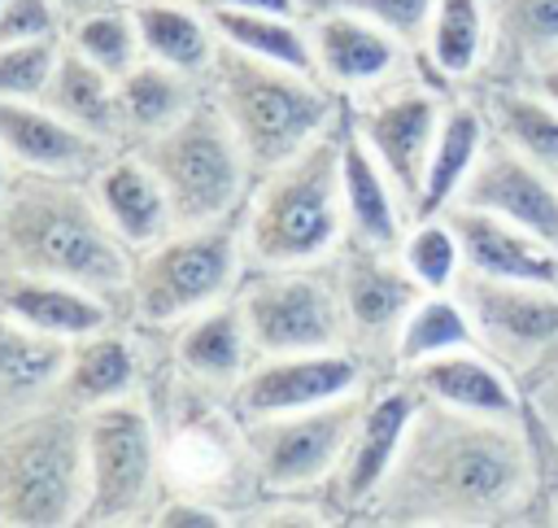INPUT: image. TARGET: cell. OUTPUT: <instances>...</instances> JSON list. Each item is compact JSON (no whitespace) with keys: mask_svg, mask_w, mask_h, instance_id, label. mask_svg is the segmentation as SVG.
<instances>
[{"mask_svg":"<svg viewBox=\"0 0 558 528\" xmlns=\"http://www.w3.org/2000/svg\"><path fill=\"white\" fill-rule=\"evenodd\" d=\"M231 297L240 305V319L257 358L349 349L336 257L305 262V266H244Z\"/></svg>","mask_w":558,"mask_h":528,"instance_id":"9","label":"cell"},{"mask_svg":"<svg viewBox=\"0 0 558 528\" xmlns=\"http://www.w3.org/2000/svg\"><path fill=\"white\" fill-rule=\"evenodd\" d=\"M445 218L453 223V231L462 240L466 271L558 288V249L545 244L541 236L523 231L519 223H510L501 214L475 209V205H449Z\"/></svg>","mask_w":558,"mask_h":528,"instance_id":"23","label":"cell"},{"mask_svg":"<svg viewBox=\"0 0 558 528\" xmlns=\"http://www.w3.org/2000/svg\"><path fill=\"white\" fill-rule=\"evenodd\" d=\"M475 345V327H471V314L466 305L458 301V292H423L414 301V310L405 314L401 323V336H397V371L423 362V358H436V353H449V349H466Z\"/></svg>","mask_w":558,"mask_h":528,"instance_id":"36","label":"cell"},{"mask_svg":"<svg viewBox=\"0 0 558 528\" xmlns=\"http://www.w3.org/2000/svg\"><path fill=\"white\" fill-rule=\"evenodd\" d=\"M131 17L140 26L144 57H157L187 74H205L218 35L196 0H135Z\"/></svg>","mask_w":558,"mask_h":528,"instance_id":"34","label":"cell"},{"mask_svg":"<svg viewBox=\"0 0 558 528\" xmlns=\"http://www.w3.org/2000/svg\"><path fill=\"white\" fill-rule=\"evenodd\" d=\"M153 524L157 528H222V524H235L222 506L205 502V497H192V493H166L161 506L153 511Z\"/></svg>","mask_w":558,"mask_h":528,"instance_id":"42","label":"cell"},{"mask_svg":"<svg viewBox=\"0 0 558 528\" xmlns=\"http://www.w3.org/2000/svg\"><path fill=\"white\" fill-rule=\"evenodd\" d=\"M488 4L484 0H436L432 9V26L423 39V70L427 79L440 83H475L484 61H488Z\"/></svg>","mask_w":558,"mask_h":528,"instance_id":"33","label":"cell"},{"mask_svg":"<svg viewBox=\"0 0 558 528\" xmlns=\"http://www.w3.org/2000/svg\"><path fill=\"white\" fill-rule=\"evenodd\" d=\"M65 35L57 0H0V44H31Z\"/></svg>","mask_w":558,"mask_h":528,"instance_id":"41","label":"cell"},{"mask_svg":"<svg viewBox=\"0 0 558 528\" xmlns=\"http://www.w3.org/2000/svg\"><path fill=\"white\" fill-rule=\"evenodd\" d=\"M488 113L480 105V96H453L445 100L436 140H432V157H427V175H423V192H418V209L414 218H432L445 214L462 183L471 179L484 144H488Z\"/></svg>","mask_w":558,"mask_h":528,"instance_id":"28","label":"cell"},{"mask_svg":"<svg viewBox=\"0 0 558 528\" xmlns=\"http://www.w3.org/2000/svg\"><path fill=\"white\" fill-rule=\"evenodd\" d=\"M61 39H31V44H0V96L35 100L52 74V61L61 52Z\"/></svg>","mask_w":558,"mask_h":528,"instance_id":"40","label":"cell"},{"mask_svg":"<svg viewBox=\"0 0 558 528\" xmlns=\"http://www.w3.org/2000/svg\"><path fill=\"white\" fill-rule=\"evenodd\" d=\"M366 393H371V384L357 393H344L336 401H318L305 410H283V415L240 423L257 489L270 497H305V493L327 489V480L336 476V467L344 458L353 423L366 406Z\"/></svg>","mask_w":558,"mask_h":528,"instance_id":"10","label":"cell"},{"mask_svg":"<svg viewBox=\"0 0 558 528\" xmlns=\"http://www.w3.org/2000/svg\"><path fill=\"white\" fill-rule=\"evenodd\" d=\"M453 292L471 314L475 345L493 353L523 393L558 367V288L493 279L462 266Z\"/></svg>","mask_w":558,"mask_h":528,"instance_id":"11","label":"cell"},{"mask_svg":"<svg viewBox=\"0 0 558 528\" xmlns=\"http://www.w3.org/2000/svg\"><path fill=\"white\" fill-rule=\"evenodd\" d=\"M0 148L13 166L65 175V179H92L118 148L78 131L61 113H52L44 100H13L0 96Z\"/></svg>","mask_w":558,"mask_h":528,"instance_id":"19","label":"cell"},{"mask_svg":"<svg viewBox=\"0 0 558 528\" xmlns=\"http://www.w3.org/2000/svg\"><path fill=\"white\" fill-rule=\"evenodd\" d=\"M205 96V79L187 74L179 65H166L157 57H140L118 79V122H122V148L140 144L144 135L170 127Z\"/></svg>","mask_w":558,"mask_h":528,"instance_id":"30","label":"cell"},{"mask_svg":"<svg viewBox=\"0 0 558 528\" xmlns=\"http://www.w3.org/2000/svg\"><path fill=\"white\" fill-rule=\"evenodd\" d=\"M423 397L466 410V415H484V419H527V393L523 384L480 345L466 349H449L436 358H423L414 367L401 371Z\"/></svg>","mask_w":558,"mask_h":528,"instance_id":"20","label":"cell"},{"mask_svg":"<svg viewBox=\"0 0 558 528\" xmlns=\"http://www.w3.org/2000/svg\"><path fill=\"white\" fill-rule=\"evenodd\" d=\"M105 223L140 253L174 231V209L161 188V179L148 170V161L131 148H118L92 179H87Z\"/></svg>","mask_w":558,"mask_h":528,"instance_id":"24","label":"cell"},{"mask_svg":"<svg viewBox=\"0 0 558 528\" xmlns=\"http://www.w3.org/2000/svg\"><path fill=\"white\" fill-rule=\"evenodd\" d=\"M0 314H9L13 323H22L39 336H57V340H74L83 332L113 323V305L105 297H96L70 279L22 275V271L0 275Z\"/></svg>","mask_w":558,"mask_h":528,"instance_id":"26","label":"cell"},{"mask_svg":"<svg viewBox=\"0 0 558 528\" xmlns=\"http://www.w3.org/2000/svg\"><path fill=\"white\" fill-rule=\"evenodd\" d=\"M488 131L532 166L558 175V105L527 83H480Z\"/></svg>","mask_w":558,"mask_h":528,"instance_id":"32","label":"cell"},{"mask_svg":"<svg viewBox=\"0 0 558 528\" xmlns=\"http://www.w3.org/2000/svg\"><path fill=\"white\" fill-rule=\"evenodd\" d=\"M9 179H13V161H9V153L0 148V201H4V192H9Z\"/></svg>","mask_w":558,"mask_h":528,"instance_id":"47","label":"cell"},{"mask_svg":"<svg viewBox=\"0 0 558 528\" xmlns=\"http://www.w3.org/2000/svg\"><path fill=\"white\" fill-rule=\"evenodd\" d=\"M340 188H344V223L349 240L371 249H401L410 218V205L392 188L388 170L375 161L366 140L357 135L349 105H340Z\"/></svg>","mask_w":558,"mask_h":528,"instance_id":"21","label":"cell"},{"mask_svg":"<svg viewBox=\"0 0 558 528\" xmlns=\"http://www.w3.org/2000/svg\"><path fill=\"white\" fill-rule=\"evenodd\" d=\"M135 249L105 223L83 179L13 166L0 201V275H52L70 279L113 310L126 297Z\"/></svg>","mask_w":558,"mask_h":528,"instance_id":"2","label":"cell"},{"mask_svg":"<svg viewBox=\"0 0 558 528\" xmlns=\"http://www.w3.org/2000/svg\"><path fill=\"white\" fill-rule=\"evenodd\" d=\"M305 9H349V13H362V17L379 22L384 31H392L405 48L423 52L436 0H305Z\"/></svg>","mask_w":558,"mask_h":528,"instance_id":"39","label":"cell"},{"mask_svg":"<svg viewBox=\"0 0 558 528\" xmlns=\"http://www.w3.org/2000/svg\"><path fill=\"white\" fill-rule=\"evenodd\" d=\"M140 367H144V358L135 349L131 332L105 323V327L70 340L52 397L74 410H92V406L131 397L140 388Z\"/></svg>","mask_w":558,"mask_h":528,"instance_id":"25","label":"cell"},{"mask_svg":"<svg viewBox=\"0 0 558 528\" xmlns=\"http://www.w3.org/2000/svg\"><path fill=\"white\" fill-rule=\"evenodd\" d=\"M379 375L353 349H310V353H266L257 358L240 384L227 393V410L248 423L283 410H305L318 401H336L375 384Z\"/></svg>","mask_w":558,"mask_h":528,"instance_id":"14","label":"cell"},{"mask_svg":"<svg viewBox=\"0 0 558 528\" xmlns=\"http://www.w3.org/2000/svg\"><path fill=\"white\" fill-rule=\"evenodd\" d=\"M87 502V432L83 410L48 397L0 423V524L65 528Z\"/></svg>","mask_w":558,"mask_h":528,"instance_id":"5","label":"cell"},{"mask_svg":"<svg viewBox=\"0 0 558 528\" xmlns=\"http://www.w3.org/2000/svg\"><path fill=\"white\" fill-rule=\"evenodd\" d=\"M453 205H475V209L501 214L558 249V175L532 166L497 135H488V144Z\"/></svg>","mask_w":558,"mask_h":528,"instance_id":"18","label":"cell"},{"mask_svg":"<svg viewBox=\"0 0 558 528\" xmlns=\"http://www.w3.org/2000/svg\"><path fill=\"white\" fill-rule=\"evenodd\" d=\"M70 340L39 336L9 314H0V423L35 410L52 397L57 375L65 367Z\"/></svg>","mask_w":558,"mask_h":528,"instance_id":"31","label":"cell"},{"mask_svg":"<svg viewBox=\"0 0 558 528\" xmlns=\"http://www.w3.org/2000/svg\"><path fill=\"white\" fill-rule=\"evenodd\" d=\"M527 87H536L541 96H549V100L558 105V52H554L549 61H541V65L532 70V79H527Z\"/></svg>","mask_w":558,"mask_h":528,"instance_id":"45","label":"cell"},{"mask_svg":"<svg viewBox=\"0 0 558 528\" xmlns=\"http://www.w3.org/2000/svg\"><path fill=\"white\" fill-rule=\"evenodd\" d=\"M205 17H209L214 35L235 48L279 61V65H292V70H305V74H318L305 22L283 17V13H248V9H205Z\"/></svg>","mask_w":558,"mask_h":528,"instance_id":"35","label":"cell"},{"mask_svg":"<svg viewBox=\"0 0 558 528\" xmlns=\"http://www.w3.org/2000/svg\"><path fill=\"white\" fill-rule=\"evenodd\" d=\"M541 493V445L527 419H484L423 397L362 515L410 528H488L527 519Z\"/></svg>","mask_w":558,"mask_h":528,"instance_id":"1","label":"cell"},{"mask_svg":"<svg viewBox=\"0 0 558 528\" xmlns=\"http://www.w3.org/2000/svg\"><path fill=\"white\" fill-rule=\"evenodd\" d=\"M349 236L340 188V118L266 170L244 201V266H305Z\"/></svg>","mask_w":558,"mask_h":528,"instance_id":"4","label":"cell"},{"mask_svg":"<svg viewBox=\"0 0 558 528\" xmlns=\"http://www.w3.org/2000/svg\"><path fill=\"white\" fill-rule=\"evenodd\" d=\"M78 131L122 148V122H118V79L100 70L92 57H83L70 39H61V52L52 61V74L44 92L35 96Z\"/></svg>","mask_w":558,"mask_h":528,"instance_id":"29","label":"cell"},{"mask_svg":"<svg viewBox=\"0 0 558 528\" xmlns=\"http://www.w3.org/2000/svg\"><path fill=\"white\" fill-rule=\"evenodd\" d=\"M305 31H310V44H314L318 79L327 87H336L340 96H349V100L414 74L418 52L405 48L392 31H384L379 22H371L362 13L305 9Z\"/></svg>","mask_w":558,"mask_h":528,"instance_id":"16","label":"cell"},{"mask_svg":"<svg viewBox=\"0 0 558 528\" xmlns=\"http://www.w3.org/2000/svg\"><path fill=\"white\" fill-rule=\"evenodd\" d=\"M201 9H248V13H283L301 17V0H196Z\"/></svg>","mask_w":558,"mask_h":528,"instance_id":"44","label":"cell"},{"mask_svg":"<svg viewBox=\"0 0 558 528\" xmlns=\"http://www.w3.org/2000/svg\"><path fill=\"white\" fill-rule=\"evenodd\" d=\"M148 161V170L161 179L174 227H201L214 218H227L244 209L253 192V170L244 161V148L222 118V109L209 100V92L170 127L144 135L131 144Z\"/></svg>","mask_w":558,"mask_h":528,"instance_id":"7","label":"cell"},{"mask_svg":"<svg viewBox=\"0 0 558 528\" xmlns=\"http://www.w3.org/2000/svg\"><path fill=\"white\" fill-rule=\"evenodd\" d=\"M344 105H349L357 135L366 140L375 161L388 170L392 188L401 192V201L410 205V218H414L427 157H432V140H436V127L445 113V96L436 92V79L414 70V74H405L379 92H366L353 100L344 96Z\"/></svg>","mask_w":558,"mask_h":528,"instance_id":"13","label":"cell"},{"mask_svg":"<svg viewBox=\"0 0 558 528\" xmlns=\"http://www.w3.org/2000/svg\"><path fill=\"white\" fill-rule=\"evenodd\" d=\"M135 0H57V9H61V17L70 22V17H83V13H96V9H131Z\"/></svg>","mask_w":558,"mask_h":528,"instance_id":"46","label":"cell"},{"mask_svg":"<svg viewBox=\"0 0 558 528\" xmlns=\"http://www.w3.org/2000/svg\"><path fill=\"white\" fill-rule=\"evenodd\" d=\"M301 9H305V0H301Z\"/></svg>","mask_w":558,"mask_h":528,"instance_id":"48","label":"cell"},{"mask_svg":"<svg viewBox=\"0 0 558 528\" xmlns=\"http://www.w3.org/2000/svg\"><path fill=\"white\" fill-rule=\"evenodd\" d=\"M65 39H70L83 57H92L100 70H109L113 79H122V74L144 57L140 26H135L131 9H96V13L70 17V22H65Z\"/></svg>","mask_w":558,"mask_h":528,"instance_id":"38","label":"cell"},{"mask_svg":"<svg viewBox=\"0 0 558 528\" xmlns=\"http://www.w3.org/2000/svg\"><path fill=\"white\" fill-rule=\"evenodd\" d=\"M83 432H87V502L78 524L87 528L153 524V511L166 497V463L148 406L135 393L92 406L83 410Z\"/></svg>","mask_w":558,"mask_h":528,"instance_id":"8","label":"cell"},{"mask_svg":"<svg viewBox=\"0 0 558 528\" xmlns=\"http://www.w3.org/2000/svg\"><path fill=\"white\" fill-rule=\"evenodd\" d=\"M488 61L475 83H527L541 61L558 52V0H484Z\"/></svg>","mask_w":558,"mask_h":528,"instance_id":"27","label":"cell"},{"mask_svg":"<svg viewBox=\"0 0 558 528\" xmlns=\"http://www.w3.org/2000/svg\"><path fill=\"white\" fill-rule=\"evenodd\" d=\"M170 358H174L179 375L192 388H201V393H231L240 384V375L257 362L235 297H222V301L187 314L183 323H174Z\"/></svg>","mask_w":558,"mask_h":528,"instance_id":"22","label":"cell"},{"mask_svg":"<svg viewBox=\"0 0 558 528\" xmlns=\"http://www.w3.org/2000/svg\"><path fill=\"white\" fill-rule=\"evenodd\" d=\"M161 463H166V493H192L222 511L231 506V497L257 489L244 432L231 410H196L183 423H174L170 441L161 445Z\"/></svg>","mask_w":558,"mask_h":528,"instance_id":"17","label":"cell"},{"mask_svg":"<svg viewBox=\"0 0 558 528\" xmlns=\"http://www.w3.org/2000/svg\"><path fill=\"white\" fill-rule=\"evenodd\" d=\"M244 275V209L201 223L174 227L157 244L140 249L126 279V323L131 327H174L187 314L235 292Z\"/></svg>","mask_w":558,"mask_h":528,"instance_id":"6","label":"cell"},{"mask_svg":"<svg viewBox=\"0 0 558 528\" xmlns=\"http://www.w3.org/2000/svg\"><path fill=\"white\" fill-rule=\"evenodd\" d=\"M336 257V284L344 305V345L384 380L397 375V336L423 284L405 271L397 249H371L344 236Z\"/></svg>","mask_w":558,"mask_h":528,"instance_id":"12","label":"cell"},{"mask_svg":"<svg viewBox=\"0 0 558 528\" xmlns=\"http://www.w3.org/2000/svg\"><path fill=\"white\" fill-rule=\"evenodd\" d=\"M201 79L209 100L231 122L253 170V183L292 153H301L310 140H318L344 105V96L327 87L318 74L253 57L227 39L214 44V57Z\"/></svg>","mask_w":558,"mask_h":528,"instance_id":"3","label":"cell"},{"mask_svg":"<svg viewBox=\"0 0 558 528\" xmlns=\"http://www.w3.org/2000/svg\"><path fill=\"white\" fill-rule=\"evenodd\" d=\"M401 262L405 271L423 284V292H449L466 266L462 257V240L453 231V223L445 214H432V218H414L405 227V240H401Z\"/></svg>","mask_w":558,"mask_h":528,"instance_id":"37","label":"cell"},{"mask_svg":"<svg viewBox=\"0 0 558 528\" xmlns=\"http://www.w3.org/2000/svg\"><path fill=\"white\" fill-rule=\"evenodd\" d=\"M527 428L541 432V445L558 463V367L527 388Z\"/></svg>","mask_w":558,"mask_h":528,"instance_id":"43","label":"cell"},{"mask_svg":"<svg viewBox=\"0 0 558 528\" xmlns=\"http://www.w3.org/2000/svg\"><path fill=\"white\" fill-rule=\"evenodd\" d=\"M418 401H423V393L401 371L371 384L366 406H362V415L353 423V436L344 445V458H340L336 476L323 489L331 506H340L344 515L366 511V502L375 497V489L384 484V476L392 471V463L401 454V441L414 423Z\"/></svg>","mask_w":558,"mask_h":528,"instance_id":"15","label":"cell"}]
</instances>
